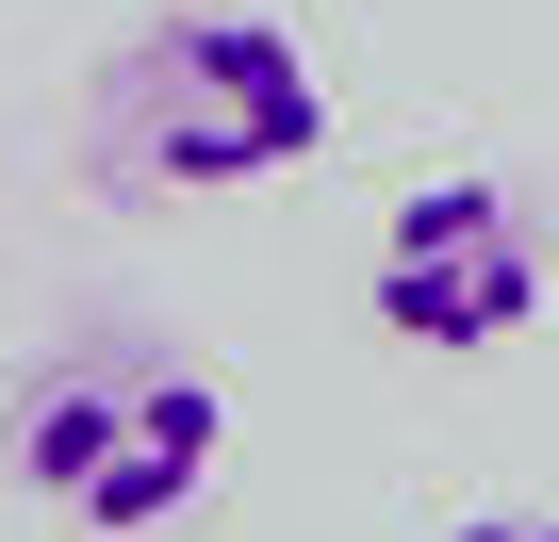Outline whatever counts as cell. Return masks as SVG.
<instances>
[{"label":"cell","mask_w":559,"mask_h":542,"mask_svg":"<svg viewBox=\"0 0 559 542\" xmlns=\"http://www.w3.org/2000/svg\"><path fill=\"white\" fill-rule=\"evenodd\" d=\"M330 148V83L280 17H165L99 67V165L132 197H230Z\"/></svg>","instance_id":"6da1fadb"},{"label":"cell","mask_w":559,"mask_h":542,"mask_svg":"<svg viewBox=\"0 0 559 542\" xmlns=\"http://www.w3.org/2000/svg\"><path fill=\"white\" fill-rule=\"evenodd\" d=\"M17 493H50L67 526L99 542H148L214 493V444H230V395L181 362V346H50L17 378Z\"/></svg>","instance_id":"7a4b0ae2"},{"label":"cell","mask_w":559,"mask_h":542,"mask_svg":"<svg viewBox=\"0 0 559 542\" xmlns=\"http://www.w3.org/2000/svg\"><path fill=\"white\" fill-rule=\"evenodd\" d=\"M362 297H379V329L395 346H428V362H493L526 313H543V214L510 197V181H412L395 214H379V263H362Z\"/></svg>","instance_id":"3957f363"},{"label":"cell","mask_w":559,"mask_h":542,"mask_svg":"<svg viewBox=\"0 0 559 542\" xmlns=\"http://www.w3.org/2000/svg\"><path fill=\"white\" fill-rule=\"evenodd\" d=\"M444 542H559V509H477V526H444Z\"/></svg>","instance_id":"277c9868"}]
</instances>
